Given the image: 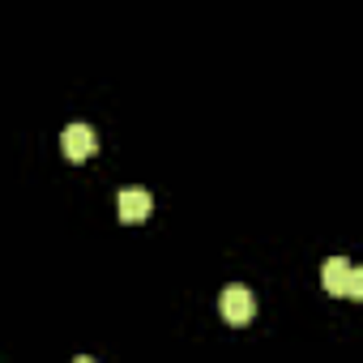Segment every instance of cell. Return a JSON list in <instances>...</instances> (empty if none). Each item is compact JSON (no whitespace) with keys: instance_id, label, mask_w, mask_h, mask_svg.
I'll list each match as a JSON object with an SVG mask.
<instances>
[{"instance_id":"obj_1","label":"cell","mask_w":363,"mask_h":363,"mask_svg":"<svg viewBox=\"0 0 363 363\" xmlns=\"http://www.w3.org/2000/svg\"><path fill=\"white\" fill-rule=\"evenodd\" d=\"M60 150H65L69 162H86V158L99 150V137H94L90 124H69V128L60 133Z\"/></svg>"},{"instance_id":"obj_2","label":"cell","mask_w":363,"mask_h":363,"mask_svg":"<svg viewBox=\"0 0 363 363\" xmlns=\"http://www.w3.org/2000/svg\"><path fill=\"white\" fill-rule=\"evenodd\" d=\"M218 308H223V316H227L231 325H248V320L257 316V299H252V291H248V286H240V282L223 291Z\"/></svg>"},{"instance_id":"obj_3","label":"cell","mask_w":363,"mask_h":363,"mask_svg":"<svg viewBox=\"0 0 363 363\" xmlns=\"http://www.w3.org/2000/svg\"><path fill=\"white\" fill-rule=\"evenodd\" d=\"M116 206H120V223H145L150 210H154V197L145 189H124Z\"/></svg>"},{"instance_id":"obj_4","label":"cell","mask_w":363,"mask_h":363,"mask_svg":"<svg viewBox=\"0 0 363 363\" xmlns=\"http://www.w3.org/2000/svg\"><path fill=\"white\" fill-rule=\"evenodd\" d=\"M350 274H354V265H350L346 257H329V261H325V269H320V282H325V291H329V295H346Z\"/></svg>"},{"instance_id":"obj_5","label":"cell","mask_w":363,"mask_h":363,"mask_svg":"<svg viewBox=\"0 0 363 363\" xmlns=\"http://www.w3.org/2000/svg\"><path fill=\"white\" fill-rule=\"evenodd\" d=\"M346 295H350V299H363V265L350 274V286H346Z\"/></svg>"},{"instance_id":"obj_6","label":"cell","mask_w":363,"mask_h":363,"mask_svg":"<svg viewBox=\"0 0 363 363\" xmlns=\"http://www.w3.org/2000/svg\"><path fill=\"white\" fill-rule=\"evenodd\" d=\"M73 363H94V359H90V354H77V359H73Z\"/></svg>"}]
</instances>
